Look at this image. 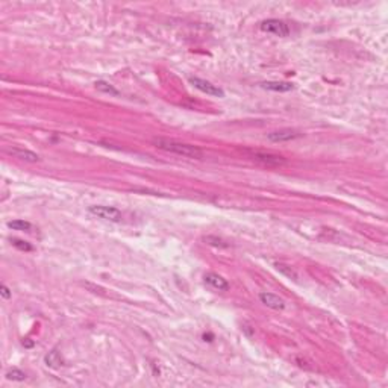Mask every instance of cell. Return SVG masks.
Instances as JSON below:
<instances>
[{"mask_svg": "<svg viewBox=\"0 0 388 388\" xmlns=\"http://www.w3.org/2000/svg\"><path fill=\"white\" fill-rule=\"evenodd\" d=\"M153 144L158 149L180 155V157H185V158H193V159H202L203 158V152L199 147L187 144V143H180V141H176V140L158 137V138H153Z\"/></svg>", "mask_w": 388, "mask_h": 388, "instance_id": "cell-1", "label": "cell"}, {"mask_svg": "<svg viewBox=\"0 0 388 388\" xmlns=\"http://www.w3.org/2000/svg\"><path fill=\"white\" fill-rule=\"evenodd\" d=\"M88 211H89V214H93L99 218L108 220V222H114V223L122 222V218H123V214L117 208H112V206L93 205V206H89Z\"/></svg>", "mask_w": 388, "mask_h": 388, "instance_id": "cell-2", "label": "cell"}, {"mask_svg": "<svg viewBox=\"0 0 388 388\" xmlns=\"http://www.w3.org/2000/svg\"><path fill=\"white\" fill-rule=\"evenodd\" d=\"M261 31L264 32H268V34H273L276 36H287L290 34V28L285 21L282 20H278V18H268V20H264L261 23Z\"/></svg>", "mask_w": 388, "mask_h": 388, "instance_id": "cell-3", "label": "cell"}, {"mask_svg": "<svg viewBox=\"0 0 388 388\" xmlns=\"http://www.w3.org/2000/svg\"><path fill=\"white\" fill-rule=\"evenodd\" d=\"M190 84L194 85L197 89H200L202 93L208 94V96H215V97H225V91L222 88H218L217 85L200 79V77H190Z\"/></svg>", "mask_w": 388, "mask_h": 388, "instance_id": "cell-4", "label": "cell"}, {"mask_svg": "<svg viewBox=\"0 0 388 388\" xmlns=\"http://www.w3.org/2000/svg\"><path fill=\"white\" fill-rule=\"evenodd\" d=\"M250 157L252 159L261 162L267 167H278V165H282L285 164V159L282 157H278V155H271V153H267V152H250Z\"/></svg>", "mask_w": 388, "mask_h": 388, "instance_id": "cell-5", "label": "cell"}, {"mask_svg": "<svg viewBox=\"0 0 388 388\" xmlns=\"http://www.w3.org/2000/svg\"><path fill=\"white\" fill-rule=\"evenodd\" d=\"M302 134L294 131V129H279V131L270 132L267 135V138L270 141H275V143H282V141H290V140H296L299 138Z\"/></svg>", "mask_w": 388, "mask_h": 388, "instance_id": "cell-6", "label": "cell"}, {"mask_svg": "<svg viewBox=\"0 0 388 388\" xmlns=\"http://www.w3.org/2000/svg\"><path fill=\"white\" fill-rule=\"evenodd\" d=\"M203 279H205L206 283H208V285H211L212 288H215L218 291H228L230 288L229 282L226 279H223L220 275H217V273H206Z\"/></svg>", "mask_w": 388, "mask_h": 388, "instance_id": "cell-7", "label": "cell"}, {"mask_svg": "<svg viewBox=\"0 0 388 388\" xmlns=\"http://www.w3.org/2000/svg\"><path fill=\"white\" fill-rule=\"evenodd\" d=\"M260 300L265 306H268L271 309H276V311H281V309L285 308V302H283L279 296L271 294V293H261L260 294Z\"/></svg>", "mask_w": 388, "mask_h": 388, "instance_id": "cell-8", "label": "cell"}, {"mask_svg": "<svg viewBox=\"0 0 388 388\" xmlns=\"http://www.w3.org/2000/svg\"><path fill=\"white\" fill-rule=\"evenodd\" d=\"M9 153L14 155L16 158H20V159L28 161V162H38V161H40V157H38L36 153H34L31 150H26V149H11Z\"/></svg>", "mask_w": 388, "mask_h": 388, "instance_id": "cell-9", "label": "cell"}, {"mask_svg": "<svg viewBox=\"0 0 388 388\" xmlns=\"http://www.w3.org/2000/svg\"><path fill=\"white\" fill-rule=\"evenodd\" d=\"M261 85L263 88L270 89V91H279V93H287L293 89V84L290 82H264Z\"/></svg>", "mask_w": 388, "mask_h": 388, "instance_id": "cell-10", "label": "cell"}, {"mask_svg": "<svg viewBox=\"0 0 388 388\" xmlns=\"http://www.w3.org/2000/svg\"><path fill=\"white\" fill-rule=\"evenodd\" d=\"M46 364L52 369H58L62 366V358H61V353L58 351H52L49 352V355L46 356Z\"/></svg>", "mask_w": 388, "mask_h": 388, "instance_id": "cell-11", "label": "cell"}, {"mask_svg": "<svg viewBox=\"0 0 388 388\" xmlns=\"http://www.w3.org/2000/svg\"><path fill=\"white\" fill-rule=\"evenodd\" d=\"M8 228L14 230H31L32 225L26 220H12V222H8Z\"/></svg>", "mask_w": 388, "mask_h": 388, "instance_id": "cell-12", "label": "cell"}, {"mask_svg": "<svg viewBox=\"0 0 388 388\" xmlns=\"http://www.w3.org/2000/svg\"><path fill=\"white\" fill-rule=\"evenodd\" d=\"M6 378L9 381H24L26 379V373L18 370V369H12V370H8L6 371Z\"/></svg>", "mask_w": 388, "mask_h": 388, "instance_id": "cell-13", "label": "cell"}, {"mask_svg": "<svg viewBox=\"0 0 388 388\" xmlns=\"http://www.w3.org/2000/svg\"><path fill=\"white\" fill-rule=\"evenodd\" d=\"M96 88L99 89V91H103V93H108V94H114V96H117L119 94V91L115 88H112L108 82H105V81H99V82H96Z\"/></svg>", "mask_w": 388, "mask_h": 388, "instance_id": "cell-14", "label": "cell"}, {"mask_svg": "<svg viewBox=\"0 0 388 388\" xmlns=\"http://www.w3.org/2000/svg\"><path fill=\"white\" fill-rule=\"evenodd\" d=\"M11 243L14 244L17 249H20V250H24V252H31V250H32V246H31L28 241H23V240H17V238H14Z\"/></svg>", "mask_w": 388, "mask_h": 388, "instance_id": "cell-15", "label": "cell"}, {"mask_svg": "<svg viewBox=\"0 0 388 388\" xmlns=\"http://www.w3.org/2000/svg\"><path fill=\"white\" fill-rule=\"evenodd\" d=\"M2 296H3V299H9V297H11V291H9V288L5 285V283L2 285Z\"/></svg>", "mask_w": 388, "mask_h": 388, "instance_id": "cell-16", "label": "cell"}]
</instances>
